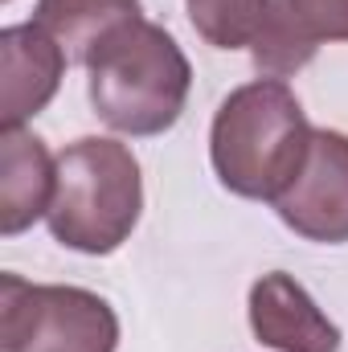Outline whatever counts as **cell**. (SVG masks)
I'll return each mask as SVG.
<instances>
[{
    "mask_svg": "<svg viewBox=\"0 0 348 352\" xmlns=\"http://www.w3.org/2000/svg\"><path fill=\"white\" fill-rule=\"evenodd\" d=\"M316 127L283 78L238 87L213 115L209 160L217 180L246 201H270L299 176Z\"/></svg>",
    "mask_w": 348,
    "mask_h": 352,
    "instance_id": "6da1fadb",
    "label": "cell"
},
{
    "mask_svg": "<svg viewBox=\"0 0 348 352\" xmlns=\"http://www.w3.org/2000/svg\"><path fill=\"white\" fill-rule=\"evenodd\" d=\"M193 87V66L164 25L135 21L94 50L87 94L94 115L119 135H164L176 127Z\"/></svg>",
    "mask_w": 348,
    "mask_h": 352,
    "instance_id": "7a4b0ae2",
    "label": "cell"
},
{
    "mask_svg": "<svg viewBox=\"0 0 348 352\" xmlns=\"http://www.w3.org/2000/svg\"><path fill=\"white\" fill-rule=\"evenodd\" d=\"M144 213V176L127 144L83 135L58 156V188L45 213L54 242L78 254H115Z\"/></svg>",
    "mask_w": 348,
    "mask_h": 352,
    "instance_id": "3957f363",
    "label": "cell"
},
{
    "mask_svg": "<svg viewBox=\"0 0 348 352\" xmlns=\"http://www.w3.org/2000/svg\"><path fill=\"white\" fill-rule=\"evenodd\" d=\"M119 316L87 287L0 274V352H115Z\"/></svg>",
    "mask_w": 348,
    "mask_h": 352,
    "instance_id": "277c9868",
    "label": "cell"
},
{
    "mask_svg": "<svg viewBox=\"0 0 348 352\" xmlns=\"http://www.w3.org/2000/svg\"><path fill=\"white\" fill-rule=\"evenodd\" d=\"M274 213L287 230L320 246L348 242V135L316 131L299 176L274 197Z\"/></svg>",
    "mask_w": 348,
    "mask_h": 352,
    "instance_id": "5b68a950",
    "label": "cell"
},
{
    "mask_svg": "<svg viewBox=\"0 0 348 352\" xmlns=\"http://www.w3.org/2000/svg\"><path fill=\"white\" fill-rule=\"evenodd\" d=\"M66 50L37 25H8L0 33V123L25 127L50 107L66 74Z\"/></svg>",
    "mask_w": 348,
    "mask_h": 352,
    "instance_id": "8992f818",
    "label": "cell"
},
{
    "mask_svg": "<svg viewBox=\"0 0 348 352\" xmlns=\"http://www.w3.org/2000/svg\"><path fill=\"white\" fill-rule=\"evenodd\" d=\"M250 328L274 352H340V328L287 270H270L250 287Z\"/></svg>",
    "mask_w": 348,
    "mask_h": 352,
    "instance_id": "52a82bcc",
    "label": "cell"
},
{
    "mask_svg": "<svg viewBox=\"0 0 348 352\" xmlns=\"http://www.w3.org/2000/svg\"><path fill=\"white\" fill-rule=\"evenodd\" d=\"M58 188V156H50L45 140L25 127L0 131V234L17 238L37 217L50 213Z\"/></svg>",
    "mask_w": 348,
    "mask_h": 352,
    "instance_id": "ba28073f",
    "label": "cell"
},
{
    "mask_svg": "<svg viewBox=\"0 0 348 352\" xmlns=\"http://www.w3.org/2000/svg\"><path fill=\"white\" fill-rule=\"evenodd\" d=\"M33 21L66 50L70 62L87 66L98 45L144 21V8L140 0H37Z\"/></svg>",
    "mask_w": 348,
    "mask_h": 352,
    "instance_id": "9c48e42d",
    "label": "cell"
},
{
    "mask_svg": "<svg viewBox=\"0 0 348 352\" xmlns=\"http://www.w3.org/2000/svg\"><path fill=\"white\" fill-rule=\"evenodd\" d=\"M274 0H184L197 37L213 50L254 45Z\"/></svg>",
    "mask_w": 348,
    "mask_h": 352,
    "instance_id": "30bf717a",
    "label": "cell"
},
{
    "mask_svg": "<svg viewBox=\"0 0 348 352\" xmlns=\"http://www.w3.org/2000/svg\"><path fill=\"white\" fill-rule=\"evenodd\" d=\"M295 33L320 50L324 41H348V0H279Z\"/></svg>",
    "mask_w": 348,
    "mask_h": 352,
    "instance_id": "8fae6325",
    "label": "cell"
}]
</instances>
